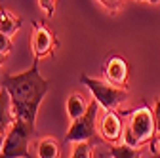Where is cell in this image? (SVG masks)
Returning a JSON list of instances; mask_svg holds the SVG:
<instances>
[{"label": "cell", "mask_w": 160, "mask_h": 158, "mask_svg": "<svg viewBox=\"0 0 160 158\" xmlns=\"http://www.w3.org/2000/svg\"><path fill=\"white\" fill-rule=\"evenodd\" d=\"M38 4L46 12V15H52L53 10H55V0H38Z\"/></svg>", "instance_id": "16"}, {"label": "cell", "mask_w": 160, "mask_h": 158, "mask_svg": "<svg viewBox=\"0 0 160 158\" xmlns=\"http://www.w3.org/2000/svg\"><path fill=\"white\" fill-rule=\"evenodd\" d=\"M72 156H74V158H90V156H93V149H92L90 139L78 141L76 147L72 149Z\"/></svg>", "instance_id": "14"}, {"label": "cell", "mask_w": 160, "mask_h": 158, "mask_svg": "<svg viewBox=\"0 0 160 158\" xmlns=\"http://www.w3.org/2000/svg\"><path fill=\"white\" fill-rule=\"evenodd\" d=\"M88 105H90V103H86V99H84L82 95L71 93V95L67 97V114H69V118H71V120H74V118L82 116V114L86 112Z\"/></svg>", "instance_id": "11"}, {"label": "cell", "mask_w": 160, "mask_h": 158, "mask_svg": "<svg viewBox=\"0 0 160 158\" xmlns=\"http://www.w3.org/2000/svg\"><path fill=\"white\" fill-rule=\"evenodd\" d=\"M152 112H154V122H156V133H160V99H156Z\"/></svg>", "instance_id": "17"}, {"label": "cell", "mask_w": 160, "mask_h": 158, "mask_svg": "<svg viewBox=\"0 0 160 158\" xmlns=\"http://www.w3.org/2000/svg\"><path fill=\"white\" fill-rule=\"evenodd\" d=\"M21 25H23V21H21L19 15H15L13 12L6 10V8L0 10V31H2L4 34L13 36L19 29H21Z\"/></svg>", "instance_id": "10"}, {"label": "cell", "mask_w": 160, "mask_h": 158, "mask_svg": "<svg viewBox=\"0 0 160 158\" xmlns=\"http://www.w3.org/2000/svg\"><path fill=\"white\" fill-rule=\"evenodd\" d=\"M4 141H6V133L0 131V154H2V147H4Z\"/></svg>", "instance_id": "19"}, {"label": "cell", "mask_w": 160, "mask_h": 158, "mask_svg": "<svg viewBox=\"0 0 160 158\" xmlns=\"http://www.w3.org/2000/svg\"><path fill=\"white\" fill-rule=\"evenodd\" d=\"M34 57H48L52 55L53 48L57 46V40L53 32L44 25V23H34V32H32V40H31Z\"/></svg>", "instance_id": "6"}, {"label": "cell", "mask_w": 160, "mask_h": 158, "mask_svg": "<svg viewBox=\"0 0 160 158\" xmlns=\"http://www.w3.org/2000/svg\"><path fill=\"white\" fill-rule=\"evenodd\" d=\"M4 59H6V53L0 50V67H2V63H4Z\"/></svg>", "instance_id": "20"}, {"label": "cell", "mask_w": 160, "mask_h": 158, "mask_svg": "<svg viewBox=\"0 0 160 158\" xmlns=\"http://www.w3.org/2000/svg\"><path fill=\"white\" fill-rule=\"evenodd\" d=\"M156 156H160V147H158V149H156Z\"/></svg>", "instance_id": "22"}, {"label": "cell", "mask_w": 160, "mask_h": 158, "mask_svg": "<svg viewBox=\"0 0 160 158\" xmlns=\"http://www.w3.org/2000/svg\"><path fill=\"white\" fill-rule=\"evenodd\" d=\"M80 82H82L93 95V99L101 105L105 111H111L114 109L116 105H120L126 97V88H120V86H114L111 84L109 80L107 82H101V80H97V78H92L88 74H80Z\"/></svg>", "instance_id": "3"}, {"label": "cell", "mask_w": 160, "mask_h": 158, "mask_svg": "<svg viewBox=\"0 0 160 158\" xmlns=\"http://www.w3.org/2000/svg\"><path fill=\"white\" fill-rule=\"evenodd\" d=\"M12 36H8V34H4L2 31H0V50H2L6 55L12 52V48H13V44H12V40H10Z\"/></svg>", "instance_id": "15"}, {"label": "cell", "mask_w": 160, "mask_h": 158, "mask_svg": "<svg viewBox=\"0 0 160 158\" xmlns=\"http://www.w3.org/2000/svg\"><path fill=\"white\" fill-rule=\"evenodd\" d=\"M36 152L40 158H57L59 156V145L53 137H44V139H40Z\"/></svg>", "instance_id": "12"}, {"label": "cell", "mask_w": 160, "mask_h": 158, "mask_svg": "<svg viewBox=\"0 0 160 158\" xmlns=\"http://www.w3.org/2000/svg\"><path fill=\"white\" fill-rule=\"evenodd\" d=\"M147 2H152V4H160V0H147Z\"/></svg>", "instance_id": "21"}, {"label": "cell", "mask_w": 160, "mask_h": 158, "mask_svg": "<svg viewBox=\"0 0 160 158\" xmlns=\"http://www.w3.org/2000/svg\"><path fill=\"white\" fill-rule=\"evenodd\" d=\"M105 78L120 88H126L128 84V63L124 57L120 55H112L109 57V61L105 63Z\"/></svg>", "instance_id": "8"}, {"label": "cell", "mask_w": 160, "mask_h": 158, "mask_svg": "<svg viewBox=\"0 0 160 158\" xmlns=\"http://www.w3.org/2000/svg\"><path fill=\"white\" fill-rule=\"evenodd\" d=\"M99 105L95 99L90 101L86 112L82 116L71 120V128L65 135V141L67 143H78V141H86V139H92L95 135V128H97V111H99Z\"/></svg>", "instance_id": "5"}, {"label": "cell", "mask_w": 160, "mask_h": 158, "mask_svg": "<svg viewBox=\"0 0 160 158\" xmlns=\"http://www.w3.org/2000/svg\"><path fill=\"white\" fill-rule=\"evenodd\" d=\"M111 156H114V158H137L139 156V149L124 143L120 147H111Z\"/></svg>", "instance_id": "13"}, {"label": "cell", "mask_w": 160, "mask_h": 158, "mask_svg": "<svg viewBox=\"0 0 160 158\" xmlns=\"http://www.w3.org/2000/svg\"><path fill=\"white\" fill-rule=\"evenodd\" d=\"M38 63L40 57H34L29 71H23L19 74H8L2 80V86L10 91L15 116L27 120L31 126H34L38 107L50 88V82L38 71Z\"/></svg>", "instance_id": "1"}, {"label": "cell", "mask_w": 160, "mask_h": 158, "mask_svg": "<svg viewBox=\"0 0 160 158\" xmlns=\"http://www.w3.org/2000/svg\"><path fill=\"white\" fill-rule=\"evenodd\" d=\"M99 2H101L103 6H107L109 10H112V12L120 6V0H99Z\"/></svg>", "instance_id": "18"}, {"label": "cell", "mask_w": 160, "mask_h": 158, "mask_svg": "<svg viewBox=\"0 0 160 158\" xmlns=\"http://www.w3.org/2000/svg\"><path fill=\"white\" fill-rule=\"evenodd\" d=\"M97 130H99V135L109 143L118 141L120 135H124V124L120 120V116L114 112V109H111L103 114V118L97 124Z\"/></svg>", "instance_id": "7"}, {"label": "cell", "mask_w": 160, "mask_h": 158, "mask_svg": "<svg viewBox=\"0 0 160 158\" xmlns=\"http://www.w3.org/2000/svg\"><path fill=\"white\" fill-rule=\"evenodd\" d=\"M128 122L124 128V143L132 147H141L149 141H152V137L156 133V122H154V112L149 107L135 109L128 112Z\"/></svg>", "instance_id": "2"}, {"label": "cell", "mask_w": 160, "mask_h": 158, "mask_svg": "<svg viewBox=\"0 0 160 158\" xmlns=\"http://www.w3.org/2000/svg\"><path fill=\"white\" fill-rule=\"evenodd\" d=\"M15 112H13V107H12V97H10V91L2 86L0 90V131L2 133H8V130L13 126L15 122Z\"/></svg>", "instance_id": "9"}, {"label": "cell", "mask_w": 160, "mask_h": 158, "mask_svg": "<svg viewBox=\"0 0 160 158\" xmlns=\"http://www.w3.org/2000/svg\"><path fill=\"white\" fill-rule=\"evenodd\" d=\"M34 133V126H31L23 118H15L13 126L6 133V141L0 156H29V139Z\"/></svg>", "instance_id": "4"}]
</instances>
